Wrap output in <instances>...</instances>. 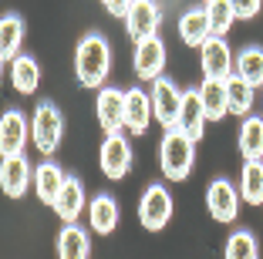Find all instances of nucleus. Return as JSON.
Returning <instances> with one entry per match:
<instances>
[{"instance_id":"f257e3e1","label":"nucleus","mask_w":263,"mask_h":259,"mask_svg":"<svg viewBox=\"0 0 263 259\" xmlns=\"http://www.w3.org/2000/svg\"><path fill=\"white\" fill-rule=\"evenodd\" d=\"M111 71V47L101 34H85L74 47V74L85 88H105Z\"/></svg>"},{"instance_id":"f03ea898","label":"nucleus","mask_w":263,"mask_h":259,"mask_svg":"<svg viewBox=\"0 0 263 259\" xmlns=\"http://www.w3.org/2000/svg\"><path fill=\"white\" fill-rule=\"evenodd\" d=\"M193 158H196V142L189 135H182L179 128H169L162 135V145H159V168L162 175L172 182H182L193 172Z\"/></svg>"},{"instance_id":"7ed1b4c3","label":"nucleus","mask_w":263,"mask_h":259,"mask_svg":"<svg viewBox=\"0 0 263 259\" xmlns=\"http://www.w3.org/2000/svg\"><path fill=\"white\" fill-rule=\"evenodd\" d=\"M64 138V118L51 101L34 108V118H31V142L37 145L41 155H54L58 145Z\"/></svg>"},{"instance_id":"20e7f679","label":"nucleus","mask_w":263,"mask_h":259,"mask_svg":"<svg viewBox=\"0 0 263 259\" xmlns=\"http://www.w3.org/2000/svg\"><path fill=\"white\" fill-rule=\"evenodd\" d=\"M152 108H155V122L162 125L165 131L179 125V111H182V98L186 91H179L172 77H155L152 81Z\"/></svg>"},{"instance_id":"39448f33","label":"nucleus","mask_w":263,"mask_h":259,"mask_svg":"<svg viewBox=\"0 0 263 259\" xmlns=\"http://www.w3.org/2000/svg\"><path fill=\"white\" fill-rule=\"evenodd\" d=\"M199 64L209 81H226L230 74H236V57H233L226 37H216V34L199 47Z\"/></svg>"},{"instance_id":"423d86ee","label":"nucleus","mask_w":263,"mask_h":259,"mask_svg":"<svg viewBox=\"0 0 263 259\" xmlns=\"http://www.w3.org/2000/svg\"><path fill=\"white\" fill-rule=\"evenodd\" d=\"M98 162H101V172H105L111 182L125 178V175L132 172V145H128V138H125L122 131H111V135H105V142H101V152H98Z\"/></svg>"},{"instance_id":"0eeeda50","label":"nucleus","mask_w":263,"mask_h":259,"mask_svg":"<svg viewBox=\"0 0 263 259\" xmlns=\"http://www.w3.org/2000/svg\"><path fill=\"white\" fill-rule=\"evenodd\" d=\"M139 219H142V226H145L148 232L165 229V222L172 219V195H169V189H162V185H148V189L142 192V202H139Z\"/></svg>"},{"instance_id":"6e6552de","label":"nucleus","mask_w":263,"mask_h":259,"mask_svg":"<svg viewBox=\"0 0 263 259\" xmlns=\"http://www.w3.org/2000/svg\"><path fill=\"white\" fill-rule=\"evenodd\" d=\"M240 189L230 182V178H213L206 189V206H209V215L216 222H233L240 215Z\"/></svg>"},{"instance_id":"1a4fd4ad","label":"nucleus","mask_w":263,"mask_h":259,"mask_svg":"<svg viewBox=\"0 0 263 259\" xmlns=\"http://www.w3.org/2000/svg\"><path fill=\"white\" fill-rule=\"evenodd\" d=\"M132 64H135V77L139 81H155L162 77V68H165V44L159 34L139 41L135 44V54H132Z\"/></svg>"},{"instance_id":"9d476101","label":"nucleus","mask_w":263,"mask_h":259,"mask_svg":"<svg viewBox=\"0 0 263 259\" xmlns=\"http://www.w3.org/2000/svg\"><path fill=\"white\" fill-rule=\"evenodd\" d=\"M31 142V122L24 118V111L10 108L0 118V155L4 158H14V155H24V145Z\"/></svg>"},{"instance_id":"9b49d317","label":"nucleus","mask_w":263,"mask_h":259,"mask_svg":"<svg viewBox=\"0 0 263 259\" xmlns=\"http://www.w3.org/2000/svg\"><path fill=\"white\" fill-rule=\"evenodd\" d=\"M159 24H162V7L155 4V0H135L128 10V17H125V31H128V37L139 44V41L152 37V34H159Z\"/></svg>"},{"instance_id":"f8f14e48","label":"nucleus","mask_w":263,"mask_h":259,"mask_svg":"<svg viewBox=\"0 0 263 259\" xmlns=\"http://www.w3.org/2000/svg\"><path fill=\"white\" fill-rule=\"evenodd\" d=\"M152 118H155L152 94H145V88H128L125 91V128L132 135H145Z\"/></svg>"},{"instance_id":"ddd939ff","label":"nucleus","mask_w":263,"mask_h":259,"mask_svg":"<svg viewBox=\"0 0 263 259\" xmlns=\"http://www.w3.org/2000/svg\"><path fill=\"white\" fill-rule=\"evenodd\" d=\"M95 108H98V125L105 128V135L125 128V91H118V88H101Z\"/></svg>"},{"instance_id":"4468645a","label":"nucleus","mask_w":263,"mask_h":259,"mask_svg":"<svg viewBox=\"0 0 263 259\" xmlns=\"http://www.w3.org/2000/svg\"><path fill=\"white\" fill-rule=\"evenodd\" d=\"M31 185H34V172H31V165H27L24 155L4 158V165H0V189L7 192L10 198H21Z\"/></svg>"},{"instance_id":"2eb2a0df","label":"nucleus","mask_w":263,"mask_h":259,"mask_svg":"<svg viewBox=\"0 0 263 259\" xmlns=\"http://www.w3.org/2000/svg\"><path fill=\"white\" fill-rule=\"evenodd\" d=\"M118 215H122V209H118V202L108 192H98V195L88 202V219H91V229L98 236H111V232H115Z\"/></svg>"},{"instance_id":"dca6fc26","label":"nucleus","mask_w":263,"mask_h":259,"mask_svg":"<svg viewBox=\"0 0 263 259\" xmlns=\"http://www.w3.org/2000/svg\"><path fill=\"white\" fill-rule=\"evenodd\" d=\"M85 206H88V195H85L81 178H78V175H68V178H64L61 195H58V202L51 209L61 215V222H78V215L85 212Z\"/></svg>"},{"instance_id":"f3484780","label":"nucleus","mask_w":263,"mask_h":259,"mask_svg":"<svg viewBox=\"0 0 263 259\" xmlns=\"http://www.w3.org/2000/svg\"><path fill=\"white\" fill-rule=\"evenodd\" d=\"M206 111H202V101H199V88H189L186 98H182V111H179V125L176 128L182 135H189L193 142L202 138V128H206Z\"/></svg>"},{"instance_id":"a211bd4d","label":"nucleus","mask_w":263,"mask_h":259,"mask_svg":"<svg viewBox=\"0 0 263 259\" xmlns=\"http://www.w3.org/2000/svg\"><path fill=\"white\" fill-rule=\"evenodd\" d=\"M179 37L186 47H202L209 37H213V27H209V14L206 7H196V10H186L179 17Z\"/></svg>"},{"instance_id":"6ab92c4d","label":"nucleus","mask_w":263,"mask_h":259,"mask_svg":"<svg viewBox=\"0 0 263 259\" xmlns=\"http://www.w3.org/2000/svg\"><path fill=\"white\" fill-rule=\"evenodd\" d=\"M240 155L243 162H263V114H247L240 125Z\"/></svg>"},{"instance_id":"aec40b11","label":"nucleus","mask_w":263,"mask_h":259,"mask_svg":"<svg viewBox=\"0 0 263 259\" xmlns=\"http://www.w3.org/2000/svg\"><path fill=\"white\" fill-rule=\"evenodd\" d=\"M64 172L54 165V162H41L37 172H34V192H37V198L44 202V206H54L58 195H61L64 189Z\"/></svg>"},{"instance_id":"412c9836","label":"nucleus","mask_w":263,"mask_h":259,"mask_svg":"<svg viewBox=\"0 0 263 259\" xmlns=\"http://www.w3.org/2000/svg\"><path fill=\"white\" fill-rule=\"evenodd\" d=\"M88 232L78 222H64L61 236H58V259H88Z\"/></svg>"},{"instance_id":"4be33fe9","label":"nucleus","mask_w":263,"mask_h":259,"mask_svg":"<svg viewBox=\"0 0 263 259\" xmlns=\"http://www.w3.org/2000/svg\"><path fill=\"white\" fill-rule=\"evenodd\" d=\"M199 101H202V111H206L209 122H219L230 114V101H226V81H202L199 84Z\"/></svg>"},{"instance_id":"5701e85b","label":"nucleus","mask_w":263,"mask_h":259,"mask_svg":"<svg viewBox=\"0 0 263 259\" xmlns=\"http://www.w3.org/2000/svg\"><path fill=\"white\" fill-rule=\"evenodd\" d=\"M21 44H24V21L17 14H4L0 17V57H4V64H10L21 54Z\"/></svg>"},{"instance_id":"b1692460","label":"nucleus","mask_w":263,"mask_h":259,"mask_svg":"<svg viewBox=\"0 0 263 259\" xmlns=\"http://www.w3.org/2000/svg\"><path fill=\"white\" fill-rule=\"evenodd\" d=\"M10 84H14L21 94H34L41 84V68L34 57H27V54H17L14 61H10Z\"/></svg>"},{"instance_id":"393cba45","label":"nucleus","mask_w":263,"mask_h":259,"mask_svg":"<svg viewBox=\"0 0 263 259\" xmlns=\"http://www.w3.org/2000/svg\"><path fill=\"white\" fill-rule=\"evenodd\" d=\"M236 189H240V198L247 206H263V162H243Z\"/></svg>"},{"instance_id":"a878e982","label":"nucleus","mask_w":263,"mask_h":259,"mask_svg":"<svg viewBox=\"0 0 263 259\" xmlns=\"http://www.w3.org/2000/svg\"><path fill=\"white\" fill-rule=\"evenodd\" d=\"M253 84L243 81L240 74H230L226 77V101H230V114H240V118H247L250 108H253Z\"/></svg>"},{"instance_id":"bb28decb","label":"nucleus","mask_w":263,"mask_h":259,"mask_svg":"<svg viewBox=\"0 0 263 259\" xmlns=\"http://www.w3.org/2000/svg\"><path fill=\"white\" fill-rule=\"evenodd\" d=\"M236 74L253 88H263V47H243L236 54Z\"/></svg>"},{"instance_id":"cd10ccee","label":"nucleus","mask_w":263,"mask_h":259,"mask_svg":"<svg viewBox=\"0 0 263 259\" xmlns=\"http://www.w3.org/2000/svg\"><path fill=\"white\" fill-rule=\"evenodd\" d=\"M226 259H260V243L250 229H236L230 239H226V249H223Z\"/></svg>"},{"instance_id":"c85d7f7f","label":"nucleus","mask_w":263,"mask_h":259,"mask_svg":"<svg viewBox=\"0 0 263 259\" xmlns=\"http://www.w3.org/2000/svg\"><path fill=\"white\" fill-rule=\"evenodd\" d=\"M206 14H209V27H213V34H216V37H226V34H230V27L240 21L230 0H209V4H206Z\"/></svg>"},{"instance_id":"c756f323","label":"nucleus","mask_w":263,"mask_h":259,"mask_svg":"<svg viewBox=\"0 0 263 259\" xmlns=\"http://www.w3.org/2000/svg\"><path fill=\"white\" fill-rule=\"evenodd\" d=\"M230 4H233V10H236L240 21H253L263 7V0H230Z\"/></svg>"},{"instance_id":"7c9ffc66","label":"nucleus","mask_w":263,"mask_h":259,"mask_svg":"<svg viewBox=\"0 0 263 259\" xmlns=\"http://www.w3.org/2000/svg\"><path fill=\"white\" fill-rule=\"evenodd\" d=\"M101 4H105V10H108L111 17H128V10H132V4H135V0H101Z\"/></svg>"},{"instance_id":"2f4dec72","label":"nucleus","mask_w":263,"mask_h":259,"mask_svg":"<svg viewBox=\"0 0 263 259\" xmlns=\"http://www.w3.org/2000/svg\"><path fill=\"white\" fill-rule=\"evenodd\" d=\"M206 4H209V0H206Z\"/></svg>"}]
</instances>
